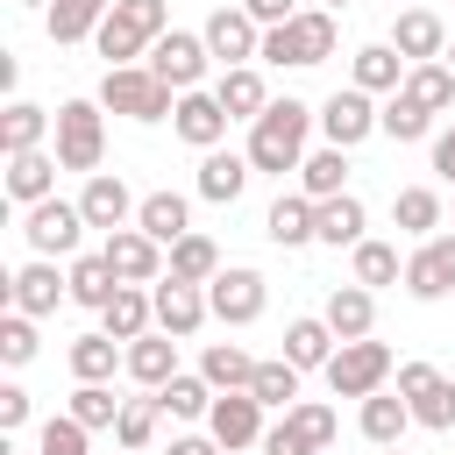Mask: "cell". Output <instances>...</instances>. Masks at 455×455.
Listing matches in <instances>:
<instances>
[{
    "label": "cell",
    "mask_w": 455,
    "mask_h": 455,
    "mask_svg": "<svg viewBox=\"0 0 455 455\" xmlns=\"http://www.w3.org/2000/svg\"><path fill=\"white\" fill-rule=\"evenodd\" d=\"M156 419H164V398H156V391H149V398H128V405H121V419H114V441L142 455V448L156 441Z\"/></svg>",
    "instance_id": "obj_43"
},
{
    "label": "cell",
    "mask_w": 455,
    "mask_h": 455,
    "mask_svg": "<svg viewBox=\"0 0 455 455\" xmlns=\"http://www.w3.org/2000/svg\"><path fill=\"white\" fill-rule=\"evenodd\" d=\"M341 178H348V149H341V142H327V149H313V156L299 164V192H306V199H334Z\"/></svg>",
    "instance_id": "obj_37"
},
{
    "label": "cell",
    "mask_w": 455,
    "mask_h": 455,
    "mask_svg": "<svg viewBox=\"0 0 455 455\" xmlns=\"http://www.w3.org/2000/svg\"><path fill=\"white\" fill-rule=\"evenodd\" d=\"M206 427H213V441L235 455V448H263V398L256 391H220L213 398V412H206Z\"/></svg>",
    "instance_id": "obj_13"
},
{
    "label": "cell",
    "mask_w": 455,
    "mask_h": 455,
    "mask_svg": "<svg viewBox=\"0 0 455 455\" xmlns=\"http://www.w3.org/2000/svg\"><path fill=\"white\" fill-rule=\"evenodd\" d=\"M57 128V114H43V107H28V100H14L7 107V121H0V149L7 156H21V149H43V135Z\"/></svg>",
    "instance_id": "obj_36"
},
{
    "label": "cell",
    "mask_w": 455,
    "mask_h": 455,
    "mask_svg": "<svg viewBox=\"0 0 455 455\" xmlns=\"http://www.w3.org/2000/svg\"><path fill=\"white\" fill-rule=\"evenodd\" d=\"M320 206L306 199V192H277L270 199V213H263V235L277 242V249H299V242H320Z\"/></svg>",
    "instance_id": "obj_22"
},
{
    "label": "cell",
    "mask_w": 455,
    "mask_h": 455,
    "mask_svg": "<svg viewBox=\"0 0 455 455\" xmlns=\"http://www.w3.org/2000/svg\"><path fill=\"white\" fill-rule=\"evenodd\" d=\"M85 434H92V427H78L71 412H64V419H43V434H36V455H85Z\"/></svg>",
    "instance_id": "obj_50"
},
{
    "label": "cell",
    "mask_w": 455,
    "mask_h": 455,
    "mask_svg": "<svg viewBox=\"0 0 455 455\" xmlns=\"http://www.w3.org/2000/svg\"><path fill=\"white\" fill-rule=\"evenodd\" d=\"M156 398H164L171 419H206V412H213V384H206V377H185V370H178Z\"/></svg>",
    "instance_id": "obj_45"
},
{
    "label": "cell",
    "mask_w": 455,
    "mask_h": 455,
    "mask_svg": "<svg viewBox=\"0 0 455 455\" xmlns=\"http://www.w3.org/2000/svg\"><path fill=\"white\" fill-rule=\"evenodd\" d=\"M206 306H213V320H228V327H249V320H263V306H270V284H263V270H220V277L206 284Z\"/></svg>",
    "instance_id": "obj_10"
},
{
    "label": "cell",
    "mask_w": 455,
    "mask_h": 455,
    "mask_svg": "<svg viewBox=\"0 0 455 455\" xmlns=\"http://www.w3.org/2000/svg\"><path fill=\"white\" fill-rule=\"evenodd\" d=\"M100 320H107V334H114V341H142V334L156 327V299H149L142 284H121V291L100 306Z\"/></svg>",
    "instance_id": "obj_25"
},
{
    "label": "cell",
    "mask_w": 455,
    "mask_h": 455,
    "mask_svg": "<svg viewBox=\"0 0 455 455\" xmlns=\"http://www.w3.org/2000/svg\"><path fill=\"white\" fill-rule=\"evenodd\" d=\"M249 391H256L263 405H299V363H291V355H277V363H256Z\"/></svg>",
    "instance_id": "obj_46"
},
{
    "label": "cell",
    "mask_w": 455,
    "mask_h": 455,
    "mask_svg": "<svg viewBox=\"0 0 455 455\" xmlns=\"http://www.w3.org/2000/svg\"><path fill=\"white\" fill-rule=\"evenodd\" d=\"M391 50H398L405 64H427V57L448 50V21H441L434 7H398V21H391Z\"/></svg>",
    "instance_id": "obj_17"
},
{
    "label": "cell",
    "mask_w": 455,
    "mask_h": 455,
    "mask_svg": "<svg viewBox=\"0 0 455 455\" xmlns=\"http://www.w3.org/2000/svg\"><path fill=\"white\" fill-rule=\"evenodd\" d=\"M313 206H320V220H313L320 242H334V249H355V242H363V220H370V213H363L355 192H334V199H313Z\"/></svg>",
    "instance_id": "obj_31"
},
{
    "label": "cell",
    "mask_w": 455,
    "mask_h": 455,
    "mask_svg": "<svg viewBox=\"0 0 455 455\" xmlns=\"http://www.w3.org/2000/svg\"><path fill=\"white\" fill-rule=\"evenodd\" d=\"M249 156H235V149H206V164H199V199H213V206H235L242 199V185H249Z\"/></svg>",
    "instance_id": "obj_28"
},
{
    "label": "cell",
    "mask_w": 455,
    "mask_h": 455,
    "mask_svg": "<svg viewBox=\"0 0 455 455\" xmlns=\"http://www.w3.org/2000/svg\"><path fill=\"white\" fill-rule=\"evenodd\" d=\"M348 256H355V284H370V291H377V284H398V277H405V263H398V249H391V242H370V235H363V242H355Z\"/></svg>",
    "instance_id": "obj_44"
},
{
    "label": "cell",
    "mask_w": 455,
    "mask_h": 455,
    "mask_svg": "<svg viewBox=\"0 0 455 455\" xmlns=\"http://www.w3.org/2000/svg\"><path fill=\"white\" fill-rule=\"evenodd\" d=\"M149 299H156V327H164V334H178V341H185V334H199V320L213 313V306H206V284H185V277H156V291H149Z\"/></svg>",
    "instance_id": "obj_16"
},
{
    "label": "cell",
    "mask_w": 455,
    "mask_h": 455,
    "mask_svg": "<svg viewBox=\"0 0 455 455\" xmlns=\"http://www.w3.org/2000/svg\"><path fill=\"white\" fill-rule=\"evenodd\" d=\"M206 64H213L206 36H185V28H164V36H156V50H149V71H156V78H171L178 92H192V85L206 78Z\"/></svg>",
    "instance_id": "obj_11"
},
{
    "label": "cell",
    "mask_w": 455,
    "mask_h": 455,
    "mask_svg": "<svg viewBox=\"0 0 455 455\" xmlns=\"http://www.w3.org/2000/svg\"><path fill=\"white\" fill-rule=\"evenodd\" d=\"M78 206H85V220H92V228H107V235H114V228H128V220H135V206H142V199H135L114 171H92V178H85V192H78Z\"/></svg>",
    "instance_id": "obj_20"
},
{
    "label": "cell",
    "mask_w": 455,
    "mask_h": 455,
    "mask_svg": "<svg viewBox=\"0 0 455 455\" xmlns=\"http://www.w3.org/2000/svg\"><path fill=\"white\" fill-rule=\"evenodd\" d=\"M384 455H405V448H384Z\"/></svg>",
    "instance_id": "obj_59"
},
{
    "label": "cell",
    "mask_w": 455,
    "mask_h": 455,
    "mask_svg": "<svg viewBox=\"0 0 455 455\" xmlns=\"http://www.w3.org/2000/svg\"><path fill=\"white\" fill-rule=\"evenodd\" d=\"M114 363H128V348H121L107 327L71 341V377H78V384H107V377H114Z\"/></svg>",
    "instance_id": "obj_32"
},
{
    "label": "cell",
    "mask_w": 455,
    "mask_h": 455,
    "mask_svg": "<svg viewBox=\"0 0 455 455\" xmlns=\"http://www.w3.org/2000/svg\"><path fill=\"white\" fill-rule=\"evenodd\" d=\"M121 455H135V448H121Z\"/></svg>",
    "instance_id": "obj_60"
},
{
    "label": "cell",
    "mask_w": 455,
    "mask_h": 455,
    "mask_svg": "<svg viewBox=\"0 0 455 455\" xmlns=\"http://www.w3.org/2000/svg\"><path fill=\"white\" fill-rule=\"evenodd\" d=\"M320 128H327V142H341V149H355L370 128H377V107H370V92L363 85H341L327 107H320Z\"/></svg>",
    "instance_id": "obj_19"
},
{
    "label": "cell",
    "mask_w": 455,
    "mask_h": 455,
    "mask_svg": "<svg viewBox=\"0 0 455 455\" xmlns=\"http://www.w3.org/2000/svg\"><path fill=\"white\" fill-rule=\"evenodd\" d=\"M242 7H249L263 28H277V21H291V14H299V0H242Z\"/></svg>",
    "instance_id": "obj_53"
},
{
    "label": "cell",
    "mask_w": 455,
    "mask_h": 455,
    "mask_svg": "<svg viewBox=\"0 0 455 455\" xmlns=\"http://www.w3.org/2000/svg\"><path fill=\"white\" fill-rule=\"evenodd\" d=\"M121 405H128V398H114L107 384H78V391H71V419H78V427H114Z\"/></svg>",
    "instance_id": "obj_48"
},
{
    "label": "cell",
    "mask_w": 455,
    "mask_h": 455,
    "mask_svg": "<svg viewBox=\"0 0 455 455\" xmlns=\"http://www.w3.org/2000/svg\"><path fill=\"white\" fill-rule=\"evenodd\" d=\"M441 57H448V71H455V50H441Z\"/></svg>",
    "instance_id": "obj_56"
},
{
    "label": "cell",
    "mask_w": 455,
    "mask_h": 455,
    "mask_svg": "<svg viewBox=\"0 0 455 455\" xmlns=\"http://www.w3.org/2000/svg\"><path fill=\"white\" fill-rule=\"evenodd\" d=\"M135 384H149V391H164L171 377H178V334H164V327H149L142 341H128V363H121Z\"/></svg>",
    "instance_id": "obj_23"
},
{
    "label": "cell",
    "mask_w": 455,
    "mask_h": 455,
    "mask_svg": "<svg viewBox=\"0 0 455 455\" xmlns=\"http://www.w3.org/2000/svg\"><path fill=\"white\" fill-rule=\"evenodd\" d=\"M284 419L299 427V441H306L313 455H327V448H334V405H320V398H299V405H284Z\"/></svg>",
    "instance_id": "obj_47"
},
{
    "label": "cell",
    "mask_w": 455,
    "mask_h": 455,
    "mask_svg": "<svg viewBox=\"0 0 455 455\" xmlns=\"http://www.w3.org/2000/svg\"><path fill=\"white\" fill-rule=\"evenodd\" d=\"M7 299H14V313H57V299H71V277H57V263L50 256H36V263H21L14 277H7Z\"/></svg>",
    "instance_id": "obj_15"
},
{
    "label": "cell",
    "mask_w": 455,
    "mask_h": 455,
    "mask_svg": "<svg viewBox=\"0 0 455 455\" xmlns=\"http://www.w3.org/2000/svg\"><path fill=\"white\" fill-rule=\"evenodd\" d=\"M334 7H299L291 21H277V28H263V64H327L334 57Z\"/></svg>",
    "instance_id": "obj_4"
},
{
    "label": "cell",
    "mask_w": 455,
    "mask_h": 455,
    "mask_svg": "<svg viewBox=\"0 0 455 455\" xmlns=\"http://www.w3.org/2000/svg\"><path fill=\"white\" fill-rule=\"evenodd\" d=\"M320 7H348V0H320Z\"/></svg>",
    "instance_id": "obj_58"
},
{
    "label": "cell",
    "mask_w": 455,
    "mask_h": 455,
    "mask_svg": "<svg viewBox=\"0 0 455 455\" xmlns=\"http://www.w3.org/2000/svg\"><path fill=\"white\" fill-rule=\"evenodd\" d=\"M164 277H185V284H213V277H220V249H213L206 235H178V242H171V263H164Z\"/></svg>",
    "instance_id": "obj_33"
},
{
    "label": "cell",
    "mask_w": 455,
    "mask_h": 455,
    "mask_svg": "<svg viewBox=\"0 0 455 455\" xmlns=\"http://www.w3.org/2000/svg\"><path fill=\"white\" fill-rule=\"evenodd\" d=\"M100 156H107V114H100V100H64L57 107V164L92 178Z\"/></svg>",
    "instance_id": "obj_5"
},
{
    "label": "cell",
    "mask_w": 455,
    "mask_h": 455,
    "mask_svg": "<svg viewBox=\"0 0 455 455\" xmlns=\"http://www.w3.org/2000/svg\"><path fill=\"white\" fill-rule=\"evenodd\" d=\"M377 128H384L391 142H419V135L434 128V114H427V107H419V100H412V92L398 85V92H391V100L377 107Z\"/></svg>",
    "instance_id": "obj_39"
},
{
    "label": "cell",
    "mask_w": 455,
    "mask_h": 455,
    "mask_svg": "<svg viewBox=\"0 0 455 455\" xmlns=\"http://www.w3.org/2000/svg\"><path fill=\"white\" fill-rule=\"evenodd\" d=\"M391 220H398L405 235H434V228H441V192H434V185H405V192L391 199Z\"/></svg>",
    "instance_id": "obj_42"
},
{
    "label": "cell",
    "mask_w": 455,
    "mask_h": 455,
    "mask_svg": "<svg viewBox=\"0 0 455 455\" xmlns=\"http://www.w3.org/2000/svg\"><path fill=\"white\" fill-rule=\"evenodd\" d=\"M171 128L192 142V149H220V135H228V107L213 100V92H178V114H171Z\"/></svg>",
    "instance_id": "obj_18"
},
{
    "label": "cell",
    "mask_w": 455,
    "mask_h": 455,
    "mask_svg": "<svg viewBox=\"0 0 455 455\" xmlns=\"http://www.w3.org/2000/svg\"><path fill=\"white\" fill-rule=\"evenodd\" d=\"M135 228H142V235H156V242L171 249L178 235H192V206H185L178 192H149V199L135 206Z\"/></svg>",
    "instance_id": "obj_30"
},
{
    "label": "cell",
    "mask_w": 455,
    "mask_h": 455,
    "mask_svg": "<svg viewBox=\"0 0 455 455\" xmlns=\"http://www.w3.org/2000/svg\"><path fill=\"white\" fill-rule=\"evenodd\" d=\"M28 355H36V313H7V320H0V363L21 370Z\"/></svg>",
    "instance_id": "obj_49"
},
{
    "label": "cell",
    "mask_w": 455,
    "mask_h": 455,
    "mask_svg": "<svg viewBox=\"0 0 455 455\" xmlns=\"http://www.w3.org/2000/svg\"><path fill=\"white\" fill-rule=\"evenodd\" d=\"M64 277H71V299H78V306H92V313L121 291V277H114V263H107V256H78Z\"/></svg>",
    "instance_id": "obj_40"
},
{
    "label": "cell",
    "mask_w": 455,
    "mask_h": 455,
    "mask_svg": "<svg viewBox=\"0 0 455 455\" xmlns=\"http://www.w3.org/2000/svg\"><path fill=\"white\" fill-rule=\"evenodd\" d=\"M57 156H43V149H21V156H7V199L14 206H36V199H50L57 192Z\"/></svg>",
    "instance_id": "obj_24"
},
{
    "label": "cell",
    "mask_w": 455,
    "mask_h": 455,
    "mask_svg": "<svg viewBox=\"0 0 455 455\" xmlns=\"http://www.w3.org/2000/svg\"><path fill=\"white\" fill-rule=\"evenodd\" d=\"M405 92H412L427 114H448V107H455V71H448L441 57H427V64H405Z\"/></svg>",
    "instance_id": "obj_35"
},
{
    "label": "cell",
    "mask_w": 455,
    "mask_h": 455,
    "mask_svg": "<svg viewBox=\"0 0 455 455\" xmlns=\"http://www.w3.org/2000/svg\"><path fill=\"white\" fill-rule=\"evenodd\" d=\"M284 355H291L299 370H327V363H334V327H327V320H291V327H284Z\"/></svg>",
    "instance_id": "obj_38"
},
{
    "label": "cell",
    "mask_w": 455,
    "mask_h": 455,
    "mask_svg": "<svg viewBox=\"0 0 455 455\" xmlns=\"http://www.w3.org/2000/svg\"><path fill=\"white\" fill-rule=\"evenodd\" d=\"M320 320L334 327V341H363V334L377 327V291L348 277V284H334V291H327V313H320Z\"/></svg>",
    "instance_id": "obj_21"
},
{
    "label": "cell",
    "mask_w": 455,
    "mask_h": 455,
    "mask_svg": "<svg viewBox=\"0 0 455 455\" xmlns=\"http://www.w3.org/2000/svg\"><path fill=\"white\" fill-rule=\"evenodd\" d=\"M213 100L228 107V121H256V114L270 107V92H263V71H256V64H228V71H220V85H213Z\"/></svg>",
    "instance_id": "obj_27"
},
{
    "label": "cell",
    "mask_w": 455,
    "mask_h": 455,
    "mask_svg": "<svg viewBox=\"0 0 455 455\" xmlns=\"http://www.w3.org/2000/svg\"><path fill=\"white\" fill-rule=\"evenodd\" d=\"M100 256L114 263L121 284H156V277H164V242L142 235V228H114V235L100 242Z\"/></svg>",
    "instance_id": "obj_12"
},
{
    "label": "cell",
    "mask_w": 455,
    "mask_h": 455,
    "mask_svg": "<svg viewBox=\"0 0 455 455\" xmlns=\"http://www.w3.org/2000/svg\"><path fill=\"white\" fill-rule=\"evenodd\" d=\"M348 85H363V92H398V85H405V57H398L391 43H363V50L348 57Z\"/></svg>",
    "instance_id": "obj_26"
},
{
    "label": "cell",
    "mask_w": 455,
    "mask_h": 455,
    "mask_svg": "<svg viewBox=\"0 0 455 455\" xmlns=\"http://www.w3.org/2000/svg\"><path fill=\"white\" fill-rule=\"evenodd\" d=\"M405 427H412V405H405L398 391H370V398H363V434H370L377 448H398Z\"/></svg>",
    "instance_id": "obj_34"
},
{
    "label": "cell",
    "mask_w": 455,
    "mask_h": 455,
    "mask_svg": "<svg viewBox=\"0 0 455 455\" xmlns=\"http://www.w3.org/2000/svg\"><path fill=\"white\" fill-rule=\"evenodd\" d=\"M398 398L412 405L419 427H434V434L455 427V384H448L434 363H398Z\"/></svg>",
    "instance_id": "obj_8"
},
{
    "label": "cell",
    "mask_w": 455,
    "mask_h": 455,
    "mask_svg": "<svg viewBox=\"0 0 455 455\" xmlns=\"http://www.w3.org/2000/svg\"><path fill=\"white\" fill-rule=\"evenodd\" d=\"M171 455H228V448H220L213 434H206V441H199V434H185V441H171Z\"/></svg>",
    "instance_id": "obj_55"
},
{
    "label": "cell",
    "mask_w": 455,
    "mask_h": 455,
    "mask_svg": "<svg viewBox=\"0 0 455 455\" xmlns=\"http://www.w3.org/2000/svg\"><path fill=\"white\" fill-rule=\"evenodd\" d=\"M164 28H171V7H164V0H114L92 43H100L107 64H135L142 50H156Z\"/></svg>",
    "instance_id": "obj_3"
},
{
    "label": "cell",
    "mask_w": 455,
    "mask_h": 455,
    "mask_svg": "<svg viewBox=\"0 0 455 455\" xmlns=\"http://www.w3.org/2000/svg\"><path fill=\"white\" fill-rule=\"evenodd\" d=\"M313 121H320V114H313L306 100H270V107L249 121V149H242V156H249L256 171L284 178V171L306 164V135H313Z\"/></svg>",
    "instance_id": "obj_1"
},
{
    "label": "cell",
    "mask_w": 455,
    "mask_h": 455,
    "mask_svg": "<svg viewBox=\"0 0 455 455\" xmlns=\"http://www.w3.org/2000/svg\"><path fill=\"white\" fill-rule=\"evenodd\" d=\"M199 377L213 384V391H249V377H256V363L235 348V341H213L206 355H199Z\"/></svg>",
    "instance_id": "obj_41"
},
{
    "label": "cell",
    "mask_w": 455,
    "mask_h": 455,
    "mask_svg": "<svg viewBox=\"0 0 455 455\" xmlns=\"http://www.w3.org/2000/svg\"><path fill=\"white\" fill-rule=\"evenodd\" d=\"M107 7H114V0H50V7H43V21H50V43L64 50V43H85V36H100Z\"/></svg>",
    "instance_id": "obj_29"
},
{
    "label": "cell",
    "mask_w": 455,
    "mask_h": 455,
    "mask_svg": "<svg viewBox=\"0 0 455 455\" xmlns=\"http://www.w3.org/2000/svg\"><path fill=\"white\" fill-rule=\"evenodd\" d=\"M405 291L412 299H448L455 291V235H427L405 256Z\"/></svg>",
    "instance_id": "obj_14"
},
{
    "label": "cell",
    "mask_w": 455,
    "mask_h": 455,
    "mask_svg": "<svg viewBox=\"0 0 455 455\" xmlns=\"http://www.w3.org/2000/svg\"><path fill=\"white\" fill-rule=\"evenodd\" d=\"M21 427H28V391L0 384V434H21Z\"/></svg>",
    "instance_id": "obj_51"
},
{
    "label": "cell",
    "mask_w": 455,
    "mask_h": 455,
    "mask_svg": "<svg viewBox=\"0 0 455 455\" xmlns=\"http://www.w3.org/2000/svg\"><path fill=\"white\" fill-rule=\"evenodd\" d=\"M263 455H313V448L299 441V427H291V419H277V427H263Z\"/></svg>",
    "instance_id": "obj_52"
},
{
    "label": "cell",
    "mask_w": 455,
    "mask_h": 455,
    "mask_svg": "<svg viewBox=\"0 0 455 455\" xmlns=\"http://www.w3.org/2000/svg\"><path fill=\"white\" fill-rule=\"evenodd\" d=\"M384 377H391V348L384 341H341L334 348V363H327V384H334V398H370V391H384Z\"/></svg>",
    "instance_id": "obj_7"
},
{
    "label": "cell",
    "mask_w": 455,
    "mask_h": 455,
    "mask_svg": "<svg viewBox=\"0 0 455 455\" xmlns=\"http://www.w3.org/2000/svg\"><path fill=\"white\" fill-rule=\"evenodd\" d=\"M434 171H441V178L455 185V121H448V128L434 135Z\"/></svg>",
    "instance_id": "obj_54"
},
{
    "label": "cell",
    "mask_w": 455,
    "mask_h": 455,
    "mask_svg": "<svg viewBox=\"0 0 455 455\" xmlns=\"http://www.w3.org/2000/svg\"><path fill=\"white\" fill-rule=\"evenodd\" d=\"M21 7H50V0H21Z\"/></svg>",
    "instance_id": "obj_57"
},
{
    "label": "cell",
    "mask_w": 455,
    "mask_h": 455,
    "mask_svg": "<svg viewBox=\"0 0 455 455\" xmlns=\"http://www.w3.org/2000/svg\"><path fill=\"white\" fill-rule=\"evenodd\" d=\"M85 228H92V220H85V206H78V199H57V192H50V199H36V206L21 213V235H28V249H36V256H71Z\"/></svg>",
    "instance_id": "obj_6"
},
{
    "label": "cell",
    "mask_w": 455,
    "mask_h": 455,
    "mask_svg": "<svg viewBox=\"0 0 455 455\" xmlns=\"http://www.w3.org/2000/svg\"><path fill=\"white\" fill-rule=\"evenodd\" d=\"M199 36H206V50L220 57V71H228V64H249V57H263V21H256L249 7H213Z\"/></svg>",
    "instance_id": "obj_9"
},
{
    "label": "cell",
    "mask_w": 455,
    "mask_h": 455,
    "mask_svg": "<svg viewBox=\"0 0 455 455\" xmlns=\"http://www.w3.org/2000/svg\"><path fill=\"white\" fill-rule=\"evenodd\" d=\"M100 107H107V114H128V121H171V114H178V85L156 78L149 64H107Z\"/></svg>",
    "instance_id": "obj_2"
}]
</instances>
